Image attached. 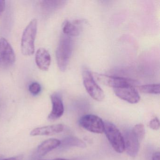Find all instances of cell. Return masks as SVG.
<instances>
[{
	"label": "cell",
	"instance_id": "1",
	"mask_svg": "<svg viewBox=\"0 0 160 160\" xmlns=\"http://www.w3.org/2000/svg\"><path fill=\"white\" fill-rule=\"evenodd\" d=\"M73 50L72 37L62 34L56 50L57 63L60 70L64 72L67 69Z\"/></svg>",
	"mask_w": 160,
	"mask_h": 160
},
{
	"label": "cell",
	"instance_id": "2",
	"mask_svg": "<svg viewBox=\"0 0 160 160\" xmlns=\"http://www.w3.org/2000/svg\"><path fill=\"white\" fill-rule=\"evenodd\" d=\"M37 19H32L23 32L21 39V50L24 56H32L34 54V42L37 34Z\"/></svg>",
	"mask_w": 160,
	"mask_h": 160
},
{
	"label": "cell",
	"instance_id": "3",
	"mask_svg": "<svg viewBox=\"0 0 160 160\" xmlns=\"http://www.w3.org/2000/svg\"><path fill=\"white\" fill-rule=\"evenodd\" d=\"M104 132L115 151L118 153H122L124 151L123 136L116 125L112 122H106Z\"/></svg>",
	"mask_w": 160,
	"mask_h": 160
},
{
	"label": "cell",
	"instance_id": "4",
	"mask_svg": "<svg viewBox=\"0 0 160 160\" xmlns=\"http://www.w3.org/2000/svg\"><path fill=\"white\" fill-rule=\"evenodd\" d=\"M83 84L86 90L92 98L98 102L104 99V93L102 90L96 83L92 74L88 70L83 72Z\"/></svg>",
	"mask_w": 160,
	"mask_h": 160
},
{
	"label": "cell",
	"instance_id": "5",
	"mask_svg": "<svg viewBox=\"0 0 160 160\" xmlns=\"http://www.w3.org/2000/svg\"><path fill=\"white\" fill-rule=\"evenodd\" d=\"M79 125L87 131L95 133H102L104 131V122L96 115L88 114L81 117Z\"/></svg>",
	"mask_w": 160,
	"mask_h": 160
},
{
	"label": "cell",
	"instance_id": "6",
	"mask_svg": "<svg viewBox=\"0 0 160 160\" xmlns=\"http://www.w3.org/2000/svg\"><path fill=\"white\" fill-rule=\"evenodd\" d=\"M94 76L101 84L111 87L114 89L129 85H133L135 84L134 80L118 77L111 76L98 73H94Z\"/></svg>",
	"mask_w": 160,
	"mask_h": 160
},
{
	"label": "cell",
	"instance_id": "7",
	"mask_svg": "<svg viewBox=\"0 0 160 160\" xmlns=\"http://www.w3.org/2000/svg\"><path fill=\"white\" fill-rule=\"evenodd\" d=\"M116 95L130 103H137L140 97L133 85H129L114 89Z\"/></svg>",
	"mask_w": 160,
	"mask_h": 160
},
{
	"label": "cell",
	"instance_id": "8",
	"mask_svg": "<svg viewBox=\"0 0 160 160\" xmlns=\"http://www.w3.org/2000/svg\"><path fill=\"white\" fill-rule=\"evenodd\" d=\"M123 137L124 150L126 151L129 156L136 157L139 149L140 142L139 140L134 134L132 130H127L124 132Z\"/></svg>",
	"mask_w": 160,
	"mask_h": 160
},
{
	"label": "cell",
	"instance_id": "9",
	"mask_svg": "<svg viewBox=\"0 0 160 160\" xmlns=\"http://www.w3.org/2000/svg\"><path fill=\"white\" fill-rule=\"evenodd\" d=\"M0 58L6 66L12 65L16 61V55L12 47L4 38L0 39Z\"/></svg>",
	"mask_w": 160,
	"mask_h": 160
},
{
	"label": "cell",
	"instance_id": "10",
	"mask_svg": "<svg viewBox=\"0 0 160 160\" xmlns=\"http://www.w3.org/2000/svg\"><path fill=\"white\" fill-rule=\"evenodd\" d=\"M52 108L48 115V119L55 121L60 118L64 113V108L62 98L60 94L58 92L53 93L50 96Z\"/></svg>",
	"mask_w": 160,
	"mask_h": 160
},
{
	"label": "cell",
	"instance_id": "11",
	"mask_svg": "<svg viewBox=\"0 0 160 160\" xmlns=\"http://www.w3.org/2000/svg\"><path fill=\"white\" fill-rule=\"evenodd\" d=\"M63 129L64 125L61 123L38 127L31 131L30 135L31 136L53 135L61 132L63 131Z\"/></svg>",
	"mask_w": 160,
	"mask_h": 160
},
{
	"label": "cell",
	"instance_id": "12",
	"mask_svg": "<svg viewBox=\"0 0 160 160\" xmlns=\"http://www.w3.org/2000/svg\"><path fill=\"white\" fill-rule=\"evenodd\" d=\"M51 62V56L47 49L41 48L37 50L35 54V62L40 70L48 71Z\"/></svg>",
	"mask_w": 160,
	"mask_h": 160
},
{
	"label": "cell",
	"instance_id": "13",
	"mask_svg": "<svg viewBox=\"0 0 160 160\" xmlns=\"http://www.w3.org/2000/svg\"><path fill=\"white\" fill-rule=\"evenodd\" d=\"M82 24L81 20L65 21L62 26L63 34L71 37L78 36L81 32Z\"/></svg>",
	"mask_w": 160,
	"mask_h": 160
},
{
	"label": "cell",
	"instance_id": "14",
	"mask_svg": "<svg viewBox=\"0 0 160 160\" xmlns=\"http://www.w3.org/2000/svg\"><path fill=\"white\" fill-rule=\"evenodd\" d=\"M61 142L60 140L57 138L47 139L38 146L37 152L40 156H45L54 149L60 147Z\"/></svg>",
	"mask_w": 160,
	"mask_h": 160
},
{
	"label": "cell",
	"instance_id": "15",
	"mask_svg": "<svg viewBox=\"0 0 160 160\" xmlns=\"http://www.w3.org/2000/svg\"><path fill=\"white\" fill-rule=\"evenodd\" d=\"M62 148L76 147L80 148H85L86 144L84 141L78 138L74 137H69L65 138L61 142L60 146Z\"/></svg>",
	"mask_w": 160,
	"mask_h": 160
},
{
	"label": "cell",
	"instance_id": "16",
	"mask_svg": "<svg viewBox=\"0 0 160 160\" xmlns=\"http://www.w3.org/2000/svg\"><path fill=\"white\" fill-rule=\"evenodd\" d=\"M139 91L148 94H159L160 89L159 84H148L143 85L138 88Z\"/></svg>",
	"mask_w": 160,
	"mask_h": 160
},
{
	"label": "cell",
	"instance_id": "17",
	"mask_svg": "<svg viewBox=\"0 0 160 160\" xmlns=\"http://www.w3.org/2000/svg\"><path fill=\"white\" fill-rule=\"evenodd\" d=\"M60 2L55 1H42L41 2L40 6L43 12L46 13L56 9L60 5Z\"/></svg>",
	"mask_w": 160,
	"mask_h": 160
},
{
	"label": "cell",
	"instance_id": "18",
	"mask_svg": "<svg viewBox=\"0 0 160 160\" xmlns=\"http://www.w3.org/2000/svg\"><path fill=\"white\" fill-rule=\"evenodd\" d=\"M132 131L139 142H141L145 135V129L144 125L142 123L136 124L132 129Z\"/></svg>",
	"mask_w": 160,
	"mask_h": 160
},
{
	"label": "cell",
	"instance_id": "19",
	"mask_svg": "<svg viewBox=\"0 0 160 160\" xmlns=\"http://www.w3.org/2000/svg\"><path fill=\"white\" fill-rule=\"evenodd\" d=\"M42 88L40 84L37 82H33L30 85L29 90L33 95H37L41 91Z\"/></svg>",
	"mask_w": 160,
	"mask_h": 160
},
{
	"label": "cell",
	"instance_id": "20",
	"mask_svg": "<svg viewBox=\"0 0 160 160\" xmlns=\"http://www.w3.org/2000/svg\"><path fill=\"white\" fill-rule=\"evenodd\" d=\"M149 126L150 128L152 130H159L160 126V121H159V119L156 117L152 119L149 122Z\"/></svg>",
	"mask_w": 160,
	"mask_h": 160
},
{
	"label": "cell",
	"instance_id": "21",
	"mask_svg": "<svg viewBox=\"0 0 160 160\" xmlns=\"http://www.w3.org/2000/svg\"><path fill=\"white\" fill-rule=\"evenodd\" d=\"M5 1L0 0V16L3 13L5 10Z\"/></svg>",
	"mask_w": 160,
	"mask_h": 160
},
{
	"label": "cell",
	"instance_id": "22",
	"mask_svg": "<svg viewBox=\"0 0 160 160\" xmlns=\"http://www.w3.org/2000/svg\"><path fill=\"white\" fill-rule=\"evenodd\" d=\"M23 155H18V156H13V157H11V158L3 159L2 160H23Z\"/></svg>",
	"mask_w": 160,
	"mask_h": 160
},
{
	"label": "cell",
	"instance_id": "23",
	"mask_svg": "<svg viewBox=\"0 0 160 160\" xmlns=\"http://www.w3.org/2000/svg\"><path fill=\"white\" fill-rule=\"evenodd\" d=\"M160 152H156L152 154V160H160Z\"/></svg>",
	"mask_w": 160,
	"mask_h": 160
},
{
	"label": "cell",
	"instance_id": "24",
	"mask_svg": "<svg viewBox=\"0 0 160 160\" xmlns=\"http://www.w3.org/2000/svg\"><path fill=\"white\" fill-rule=\"evenodd\" d=\"M51 160H68V159H62V158H58V159H54Z\"/></svg>",
	"mask_w": 160,
	"mask_h": 160
}]
</instances>
